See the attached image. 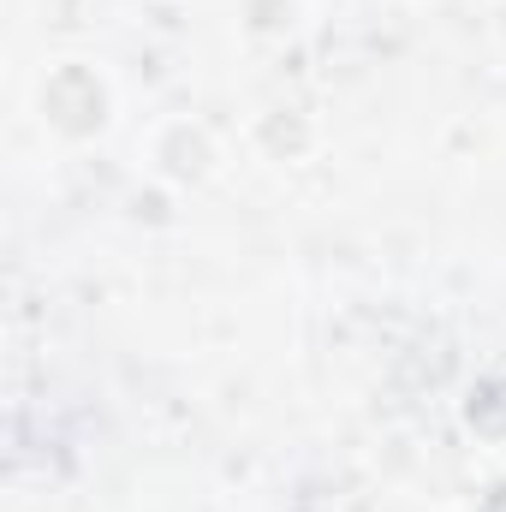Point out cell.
I'll return each instance as SVG.
<instances>
[{
    "mask_svg": "<svg viewBox=\"0 0 506 512\" xmlns=\"http://www.w3.org/2000/svg\"><path fill=\"white\" fill-rule=\"evenodd\" d=\"M489 512H506V495H501V501H495V507H489Z\"/></svg>",
    "mask_w": 506,
    "mask_h": 512,
    "instance_id": "6da1fadb",
    "label": "cell"
}]
</instances>
